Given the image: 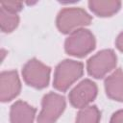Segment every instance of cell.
<instances>
[{
  "label": "cell",
  "instance_id": "cell-3",
  "mask_svg": "<svg viewBox=\"0 0 123 123\" xmlns=\"http://www.w3.org/2000/svg\"><path fill=\"white\" fill-rule=\"evenodd\" d=\"M96 45L93 34L87 29H79L71 33L64 42L65 52L74 57H85L94 50Z\"/></svg>",
  "mask_w": 123,
  "mask_h": 123
},
{
  "label": "cell",
  "instance_id": "cell-11",
  "mask_svg": "<svg viewBox=\"0 0 123 123\" xmlns=\"http://www.w3.org/2000/svg\"><path fill=\"white\" fill-rule=\"evenodd\" d=\"M88 7L94 14L107 17L113 15L120 10L121 2L117 0H90Z\"/></svg>",
  "mask_w": 123,
  "mask_h": 123
},
{
  "label": "cell",
  "instance_id": "cell-9",
  "mask_svg": "<svg viewBox=\"0 0 123 123\" xmlns=\"http://www.w3.org/2000/svg\"><path fill=\"white\" fill-rule=\"evenodd\" d=\"M36 109L24 101H16L10 110L11 123H33L36 116Z\"/></svg>",
  "mask_w": 123,
  "mask_h": 123
},
{
  "label": "cell",
  "instance_id": "cell-4",
  "mask_svg": "<svg viewBox=\"0 0 123 123\" xmlns=\"http://www.w3.org/2000/svg\"><path fill=\"white\" fill-rule=\"evenodd\" d=\"M51 68L37 59L29 60L22 68L24 82L35 88L41 89L48 86Z\"/></svg>",
  "mask_w": 123,
  "mask_h": 123
},
{
  "label": "cell",
  "instance_id": "cell-1",
  "mask_svg": "<svg viewBox=\"0 0 123 123\" xmlns=\"http://www.w3.org/2000/svg\"><path fill=\"white\" fill-rule=\"evenodd\" d=\"M84 64L74 60H63L55 69L53 86L59 91H66L73 83L82 77Z\"/></svg>",
  "mask_w": 123,
  "mask_h": 123
},
{
  "label": "cell",
  "instance_id": "cell-13",
  "mask_svg": "<svg viewBox=\"0 0 123 123\" xmlns=\"http://www.w3.org/2000/svg\"><path fill=\"white\" fill-rule=\"evenodd\" d=\"M101 113L96 106H87L79 111L75 123H99Z\"/></svg>",
  "mask_w": 123,
  "mask_h": 123
},
{
  "label": "cell",
  "instance_id": "cell-14",
  "mask_svg": "<svg viewBox=\"0 0 123 123\" xmlns=\"http://www.w3.org/2000/svg\"><path fill=\"white\" fill-rule=\"evenodd\" d=\"M1 7L5 10L16 13L22 10V3L18 1H8V2H1Z\"/></svg>",
  "mask_w": 123,
  "mask_h": 123
},
{
  "label": "cell",
  "instance_id": "cell-15",
  "mask_svg": "<svg viewBox=\"0 0 123 123\" xmlns=\"http://www.w3.org/2000/svg\"><path fill=\"white\" fill-rule=\"evenodd\" d=\"M110 123H123V110L115 111L111 115Z\"/></svg>",
  "mask_w": 123,
  "mask_h": 123
},
{
  "label": "cell",
  "instance_id": "cell-8",
  "mask_svg": "<svg viewBox=\"0 0 123 123\" xmlns=\"http://www.w3.org/2000/svg\"><path fill=\"white\" fill-rule=\"evenodd\" d=\"M21 90V83L15 70L3 71L0 74V100L9 102L14 99Z\"/></svg>",
  "mask_w": 123,
  "mask_h": 123
},
{
  "label": "cell",
  "instance_id": "cell-7",
  "mask_svg": "<svg viewBox=\"0 0 123 123\" xmlns=\"http://www.w3.org/2000/svg\"><path fill=\"white\" fill-rule=\"evenodd\" d=\"M98 88L94 82L89 79L81 81L68 94L70 104L76 109H83L88 106L97 96Z\"/></svg>",
  "mask_w": 123,
  "mask_h": 123
},
{
  "label": "cell",
  "instance_id": "cell-2",
  "mask_svg": "<svg viewBox=\"0 0 123 123\" xmlns=\"http://www.w3.org/2000/svg\"><path fill=\"white\" fill-rule=\"evenodd\" d=\"M91 16L81 8H64L60 11L56 18V25L62 34H71L90 24Z\"/></svg>",
  "mask_w": 123,
  "mask_h": 123
},
{
  "label": "cell",
  "instance_id": "cell-5",
  "mask_svg": "<svg viewBox=\"0 0 123 123\" xmlns=\"http://www.w3.org/2000/svg\"><path fill=\"white\" fill-rule=\"evenodd\" d=\"M116 62L117 57L113 50H101L87 60V73L95 79H101L116 66Z\"/></svg>",
  "mask_w": 123,
  "mask_h": 123
},
{
  "label": "cell",
  "instance_id": "cell-6",
  "mask_svg": "<svg viewBox=\"0 0 123 123\" xmlns=\"http://www.w3.org/2000/svg\"><path fill=\"white\" fill-rule=\"evenodd\" d=\"M66 103L63 96L55 92L45 94L41 101V111L37 116V123H56L65 110Z\"/></svg>",
  "mask_w": 123,
  "mask_h": 123
},
{
  "label": "cell",
  "instance_id": "cell-10",
  "mask_svg": "<svg viewBox=\"0 0 123 123\" xmlns=\"http://www.w3.org/2000/svg\"><path fill=\"white\" fill-rule=\"evenodd\" d=\"M104 85L109 98L123 103V70L121 68L109 75L105 79Z\"/></svg>",
  "mask_w": 123,
  "mask_h": 123
},
{
  "label": "cell",
  "instance_id": "cell-16",
  "mask_svg": "<svg viewBox=\"0 0 123 123\" xmlns=\"http://www.w3.org/2000/svg\"><path fill=\"white\" fill-rule=\"evenodd\" d=\"M115 46H116V48H117L119 51L123 52V32H121V33L118 35V37H116Z\"/></svg>",
  "mask_w": 123,
  "mask_h": 123
},
{
  "label": "cell",
  "instance_id": "cell-12",
  "mask_svg": "<svg viewBox=\"0 0 123 123\" xmlns=\"http://www.w3.org/2000/svg\"><path fill=\"white\" fill-rule=\"evenodd\" d=\"M19 24V17L16 13L0 8V27L4 33L12 32Z\"/></svg>",
  "mask_w": 123,
  "mask_h": 123
}]
</instances>
